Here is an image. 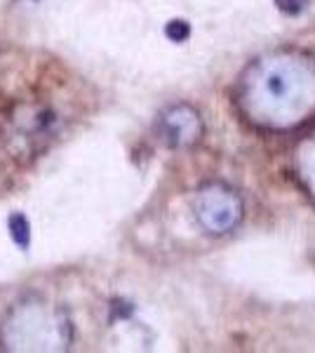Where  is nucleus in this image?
Listing matches in <instances>:
<instances>
[{
  "mask_svg": "<svg viewBox=\"0 0 315 353\" xmlns=\"http://www.w3.org/2000/svg\"><path fill=\"white\" fill-rule=\"evenodd\" d=\"M3 341L14 351H57L71 341V325L57 308L26 301L16 304L5 321Z\"/></svg>",
  "mask_w": 315,
  "mask_h": 353,
  "instance_id": "obj_1",
  "label": "nucleus"
},
{
  "mask_svg": "<svg viewBox=\"0 0 315 353\" xmlns=\"http://www.w3.org/2000/svg\"><path fill=\"white\" fill-rule=\"evenodd\" d=\"M240 214L242 205L233 196V191L224 189V186H209V189L200 191L198 219L205 229H209V234H224V231L233 229Z\"/></svg>",
  "mask_w": 315,
  "mask_h": 353,
  "instance_id": "obj_2",
  "label": "nucleus"
},
{
  "mask_svg": "<svg viewBox=\"0 0 315 353\" xmlns=\"http://www.w3.org/2000/svg\"><path fill=\"white\" fill-rule=\"evenodd\" d=\"M160 132L170 146H186L200 135V118L189 106H172L160 118Z\"/></svg>",
  "mask_w": 315,
  "mask_h": 353,
  "instance_id": "obj_3",
  "label": "nucleus"
},
{
  "mask_svg": "<svg viewBox=\"0 0 315 353\" xmlns=\"http://www.w3.org/2000/svg\"><path fill=\"white\" fill-rule=\"evenodd\" d=\"M8 229H10V236H12L14 245L19 250H29L31 247V224L26 219V214L21 212H12L8 219Z\"/></svg>",
  "mask_w": 315,
  "mask_h": 353,
  "instance_id": "obj_4",
  "label": "nucleus"
},
{
  "mask_svg": "<svg viewBox=\"0 0 315 353\" xmlns=\"http://www.w3.org/2000/svg\"><path fill=\"white\" fill-rule=\"evenodd\" d=\"M165 36H167L170 41H174V43H184L186 38L191 36L189 21H184V19H172V21H167V26H165Z\"/></svg>",
  "mask_w": 315,
  "mask_h": 353,
  "instance_id": "obj_5",
  "label": "nucleus"
},
{
  "mask_svg": "<svg viewBox=\"0 0 315 353\" xmlns=\"http://www.w3.org/2000/svg\"><path fill=\"white\" fill-rule=\"evenodd\" d=\"M266 92H268L270 97H275V99L285 97V92H287L285 76L283 73H270L268 78H266Z\"/></svg>",
  "mask_w": 315,
  "mask_h": 353,
  "instance_id": "obj_6",
  "label": "nucleus"
},
{
  "mask_svg": "<svg viewBox=\"0 0 315 353\" xmlns=\"http://www.w3.org/2000/svg\"><path fill=\"white\" fill-rule=\"evenodd\" d=\"M278 8L287 14H299L303 8H306V0H275Z\"/></svg>",
  "mask_w": 315,
  "mask_h": 353,
  "instance_id": "obj_7",
  "label": "nucleus"
}]
</instances>
